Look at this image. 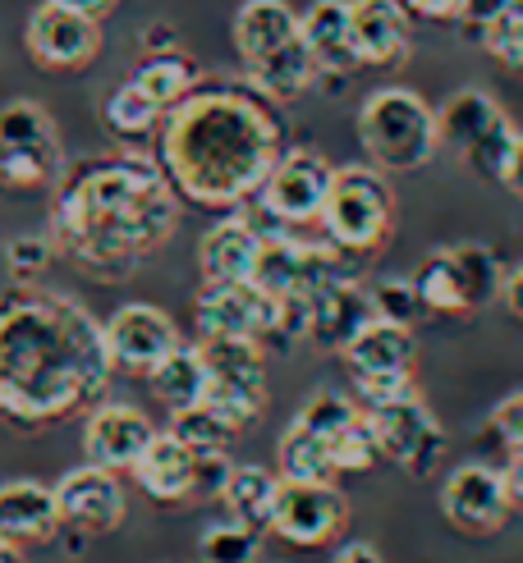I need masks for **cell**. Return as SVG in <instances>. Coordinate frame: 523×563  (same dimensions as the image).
Returning <instances> with one entry per match:
<instances>
[{"mask_svg": "<svg viewBox=\"0 0 523 563\" xmlns=\"http://www.w3.org/2000/svg\"><path fill=\"white\" fill-rule=\"evenodd\" d=\"M179 202L161 161L106 152L65 165L51 202L55 247L101 285H120L179 230Z\"/></svg>", "mask_w": 523, "mask_h": 563, "instance_id": "2", "label": "cell"}, {"mask_svg": "<svg viewBox=\"0 0 523 563\" xmlns=\"http://www.w3.org/2000/svg\"><path fill=\"white\" fill-rule=\"evenodd\" d=\"M230 33L248 82L275 106L298 101L322 78L308 42H303V14H294L285 0H243Z\"/></svg>", "mask_w": 523, "mask_h": 563, "instance_id": "4", "label": "cell"}, {"mask_svg": "<svg viewBox=\"0 0 523 563\" xmlns=\"http://www.w3.org/2000/svg\"><path fill=\"white\" fill-rule=\"evenodd\" d=\"M358 143L385 175H408L440 152L436 110L408 88H377L358 106Z\"/></svg>", "mask_w": 523, "mask_h": 563, "instance_id": "5", "label": "cell"}, {"mask_svg": "<svg viewBox=\"0 0 523 563\" xmlns=\"http://www.w3.org/2000/svg\"><path fill=\"white\" fill-rule=\"evenodd\" d=\"M482 46H487L505 69L523 74V5H514L510 14H501L491 27H482Z\"/></svg>", "mask_w": 523, "mask_h": 563, "instance_id": "37", "label": "cell"}, {"mask_svg": "<svg viewBox=\"0 0 523 563\" xmlns=\"http://www.w3.org/2000/svg\"><path fill=\"white\" fill-rule=\"evenodd\" d=\"M0 563H23L19 545H10V541H0Z\"/></svg>", "mask_w": 523, "mask_h": 563, "instance_id": "49", "label": "cell"}, {"mask_svg": "<svg viewBox=\"0 0 523 563\" xmlns=\"http://www.w3.org/2000/svg\"><path fill=\"white\" fill-rule=\"evenodd\" d=\"M116 376L106 325L69 294L14 279L0 289V421L51 431L92 412Z\"/></svg>", "mask_w": 523, "mask_h": 563, "instance_id": "1", "label": "cell"}, {"mask_svg": "<svg viewBox=\"0 0 523 563\" xmlns=\"http://www.w3.org/2000/svg\"><path fill=\"white\" fill-rule=\"evenodd\" d=\"M330 179H336V165L313 147H285V156L275 161V170L266 175L258 207L275 220V224H317Z\"/></svg>", "mask_w": 523, "mask_h": 563, "instance_id": "16", "label": "cell"}, {"mask_svg": "<svg viewBox=\"0 0 523 563\" xmlns=\"http://www.w3.org/2000/svg\"><path fill=\"white\" fill-rule=\"evenodd\" d=\"M281 302H275L258 279H226V285H203L193 302V325L198 340H275Z\"/></svg>", "mask_w": 523, "mask_h": 563, "instance_id": "12", "label": "cell"}, {"mask_svg": "<svg viewBox=\"0 0 523 563\" xmlns=\"http://www.w3.org/2000/svg\"><path fill=\"white\" fill-rule=\"evenodd\" d=\"M413 289H418L423 307L436 317H473L487 302L501 298L505 266L482 243L436 247L423 257V266L413 271Z\"/></svg>", "mask_w": 523, "mask_h": 563, "instance_id": "7", "label": "cell"}, {"mask_svg": "<svg viewBox=\"0 0 523 563\" xmlns=\"http://www.w3.org/2000/svg\"><path fill=\"white\" fill-rule=\"evenodd\" d=\"M404 394H418V385H413V372H404V376H368V380H353V399L363 404V408L395 404V399H404Z\"/></svg>", "mask_w": 523, "mask_h": 563, "instance_id": "39", "label": "cell"}, {"mask_svg": "<svg viewBox=\"0 0 523 563\" xmlns=\"http://www.w3.org/2000/svg\"><path fill=\"white\" fill-rule=\"evenodd\" d=\"M148 389H152V399L161 408H171V412H184L193 404H203L207 399V362H203V349L198 344H175L148 372Z\"/></svg>", "mask_w": 523, "mask_h": 563, "instance_id": "28", "label": "cell"}, {"mask_svg": "<svg viewBox=\"0 0 523 563\" xmlns=\"http://www.w3.org/2000/svg\"><path fill=\"white\" fill-rule=\"evenodd\" d=\"M55 252H61L55 247V234H23L6 247V266L14 279H37L55 262Z\"/></svg>", "mask_w": 523, "mask_h": 563, "instance_id": "38", "label": "cell"}, {"mask_svg": "<svg viewBox=\"0 0 523 563\" xmlns=\"http://www.w3.org/2000/svg\"><path fill=\"white\" fill-rule=\"evenodd\" d=\"M285 156V120L253 82H198L165 110L156 161L188 207L235 211L262 192Z\"/></svg>", "mask_w": 523, "mask_h": 563, "instance_id": "3", "label": "cell"}, {"mask_svg": "<svg viewBox=\"0 0 523 563\" xmlns=\"http://www.w3.org/2000/svg\"><path fill=\"white\" fill-rule=\"evenodd\" d=\"M106 344H110L116 372L148 376L156 362L179 344V325L156 302H124L120 312L106 321Z\"/></svg>", "mask_w": 523, "mask_h": 563, "instance_id": "18", "label": "cell"}, {"mask_svg": "<svg viewBox=\"0 0 523 563\" xmlns=\"http://www.w3.org/2000/svg\"><path fill=\"white\" fill-rule=\"evenodd\" d=\"M349 380H368V376H404L418 362V340H413V325L372 317L353 340L340 349Z\"/></svg>", "mask_w": 523, "mask_h": 563, "instance_id": "21", "label": "cell"}, {"mask_svg": "<svg viewBox=\"0 0 523 563\" xmlns=\"http://www.w3.org/2000/svg\"><path fill=\"white\" fill-rule=\"evenodd\" d=\"M207 362V408L235 431H248L266 412V353L262 340H198Z\"/></svg>", "mask_w": 523, "mask_h": 563, "instance_id": "10", "label": "cell"}, {"mask_svg": "<svg viewBox=\"0 0 523 563\" xmlns=\"http://www.w3.org/2000/svg\"><path fill=\"white\" fill-rule=\"evenodd\" d=\"M519 5H523V0H519Z\"/></svg>", "mask_w": 523, "mask_h": 563, "instance_id": "50", "label": "cell"}, {"mask_svg": "<svg viewBox=\"0 0 523 563\" xmlns=\"http://www.w3.org/2000/svg\"><path fill=\"white\" fill-rule=\"evenodd\" d=\"M303 42H308L322 74L345 78L353 69H363V55H358V42H353L349 0H313L303 10Z\"/></svg>", "mask_w": 523, "mask_h": 563, "instance_id": "25", "label": "cell"}, {"mask_svg": "<svg viewBox=\"0 0 523 563\" xmlns=\"http://www.w3.org/2000/svg\"><path fill=\"white\" fill-rule=\"evenodd\" d=\"M266 234L253 220L243 216H226L216 220L211 230L198 239V271L203 285H226V279H253L258 257H262Z\"/></svg>", "mask_w": 523, "mask_h": 563, "instance_id": "23", "label": "cell"}, {"mask_svg": "<svg viewBox=\"0 0 523 563\" xmlns=\"http://www.w3.org/2000/svg\"><path fill=\"white\" fill-rule=\"evenodd\" d=\"M101 120H106V129L116 133V137H124V143H143V137H152V133L161 129L165 110L129 78V82H120V88L106 97Z\"/></svg>", "mask_w": 523, "mask_h": 563, "instance_id": "31", "label": "cell"}, {"mask_svg": "<svg viewBox=\"0 0 523 563\" xmlns=\"http://www.w3.org/2000/svg\"><path fill=\"white\" fill-rule=\"evenodd\" d=\"M275 472L285 482H336L340 467H336V449H330L326 435H317L313 427H303L294 417L281 444H275Z\"/></svg>", "mask_w": 523, "mask_h": 563, "instance_id": "29", "label": "cell"}, {"mask_svg": "<svg viewBox=\"0 0 523 563\" xmlns=\"http://www.w3.org/2000/svg\"><path fill=\"white\" fill-rule=\"evenodd\" d=\"M408 19H427V23H459L464 0H400Z\"/></svg>", "mask_w": 523, "mask_h": 563, "instance_id": "42", "label": "cell"}, {"mask_svg": "<svg viewBox=\"0 0 523 563\" xmlns=\"http://www.w3.org/2000/svg\"><path fill=\"white\" fill-rule=\"evenodd\" d=\"M436 124H440V147H450L478 179H495V184L505 179L519 129L482 88L455 92L436 110Z\"/></svg>", "mask_w": 523, "mask_h": 563, "instance_id": "9", "label": "cell"}, {"mask_svg": "<svg viewBox=\"0 0 523 563\" xmlns=\"http://www.w3.org/2000/svg\"><path fill=\"white\" fill-rule=\"evenodd\" d=\"M133 82H138V88H143L161 110H171L175 101H184V97L203 82V69H198V60H193L188 51L165 46V51H148V55H143V65L133 69Z\"/></svg>", "mask_w": 523, "mask_h": 563, "instance_id": "30", "label": "cell"}, {"mask_svg": "<svg viewBox=\"0 0 523 563\" xmlns=\"http://www.w3.org/2000/svg\"><path fill=\"white\" fill-rule=\"evenodd\" d=\"M505 482H510L514 504H523V449H519V454H510V463H505Z\"/></svg>", "mask_w": 523, "mask_h": 563, "instance_id": "46", "label": "cell"}, {"mask_svg": "<svg viewBox=\"0 0 523 563\" xmlns=\"http://www.w3.org/2000/svg\"><path fill=\"white\" fill-rule=\"evenodd\" d=\"M322 234L349 257H372L395 234V188L377 165H340L322 207Z\"/></svg>", "mask_w": 523, "mask_h": 563, "instance_id": "6", "label": "cell"}, {"mask_svg": "<svg viewBox=\"0 0 523 563\" xmlns=\"http://www.w3.org/2000/svg\"><path fill=\"white\" fill-rule=\"evenodd\" d=\"M368 421L381 440V459L404 467L408 476H432L446 459V431H440L436 412L423 404V394H404L395 404L368 408Z\"/></svg>", "mask_w": 523, "mask_h": 563, "instance_id": "11", "label": "cell"}, {"mask_svg": "<svg viewBox=\"0 0 523 563\" xmlns=\"http://www.w3.org/2000/svg\"><path fill=\"white\" fill-rule=\"evenodd\" d=\"M372 317H377L372 289L358 285V275H340L308 298V344L340 353Z\"/></svg>", "mask_w": 523, "mask_h": 563, "instance_id": "20", "label": "cell"}, {"mask_svg": "<svg viewBox=\"0 0 523 563\" xmlns=\"http://www.w3.org/2000/svg\"><path fill=\"white\" fill-rule=\"evenodd\" d=\"M491 431H495V440L510 449V454H519V449H523V389L505 394V399L491 408Z\"/></svg>", "mask_w": 523, "mask_h": 563, "instance_id": "40", "label": "cell"}, {"mask_svg": "<svg viewBox=\"0 0 523 563\" xmlns=\"http://www.w3.org/2000/svg\"><path fill=\"white\" fill-rule=\"evenodd\" d=\"M198 472H203V459L175 431H156L152 444L143 449V459L133 463V482L156 504H179L198 490Z\"/></svg>", "mask_w": 523, "mask_h": 563, "instance_id": "22", "label": "cell"}, {"mask_svg": "<svg viewBox=\"0 0 523 563\" xmlns=\"http://www.w3.org/2000/svg\"><path fill=\"white\" fill-rule=\"evenodd\" d=\"M349 19H353V42H358L363 65H377V69L404 65L408 10L400 0H349Z\"/></svg>", "mask_w": 523, "mask_h": 563, "instance_id": "26", "label": "cell"}, {"mask_svg": "<svg viewBox=\"0 0 523 563\" xmlns=\"http://www.w3.org/2000/svg\"><path fill=\"white\" fill-rule=\"evenodd\" d=\"M349 527V499L336 482H285L275 495L271 514V537L298 545V550H322L330 541H340Z\"/></svg>", "mask_w": 523, "mask_h": 563, "instance_id": "13", "label": "cell"}, {"mask_svg": "<svg viewBox=\"0 0 523 563\" xmlns=\"http://www.w3.org/2000/svg\"><path fill=\"white\" fill-rule=\"evenodd\" d=\"M143 46L148 51H165V46H175V33H171V27H152V33L143 37Z\"/></svg>", "mask_w": 523, "mask_h": 563, "instance_id": "48", "label": "cell"}, {"mask_svg": "<svg viewBox=\"0 0 523 563\" xmlns=\"http://www.w3.org/2000/svg\"><path fill=\"white\" fill-rule=\"evenodd\" d=\"M336 467H340V476H358V472H372L377 463H381V440H377V431H372V421H368V408H363V417L353 421L349 431H340L336 435Z\"/></svg>", "mask_w": 523, "mask_h": 563, "instance_id": "35", "label": "cell"}, {"mask_svg": "<svg viewBox=\"0 0 523 563\" xmlns=\"http://www.w3.org/2000/svg\"><path fill=\"white\" fill-rule=\"evenodd\" d=\"M171 431L193 449L198 459H220L226 449L235 444V427L226 417H220L216 408H207V404H193V408H184V412H171Z\"/></svg>", "mask_w": 523, "mask_h": 563, "instance_id": "32", "label": "cell"}, {"mask_svg": "<svg viewBox=\"0 0 523 563\" xmlns=\"http://www.w3.org/2000/svg\"><path fill=\"white\" fill-rule=\"evenodd\" d=\"M61 504H55V486L42 482H6L0 486V541L10 545H46L61 531Z\"/></svg>", "mask_w": 523, "mask_h": 563, "instance_id": "24", "label": "cell"}, {"mask_svg": "<svg viewBox=\"0 0 523 563\" xmlns=\"http://www.w3.org/2000/svg\"><path fill=\"white\" fill-rule=\"evenodd\" d=\"M23 46L42 69L78 74L101 55V19L69 10V5H61V0H42V5L28 14Z\"/></svg>", "mask_w": 523, "mask_h": 563, "instance_id": "15", "label": "cell"}, {"mask_svg": "<svg viewBox=\"0 0 523 563\" xmlns=\"http://www.w3.org/2000/svg\"><path fill=\"white\" fill-rule=\"evenodd\" d=\"M358 417H363V404H358L353 394H340V389H317L313 399L298 408V421H303V427H313V431L326 435L330 444H336V435L349 431Z\"/></svg>", "mask_w": 523, "mask_h": 563, "instance_id": "34", "label": "cell"}, {"mask_svg": "<svg viewBox=\"0 0 523 563\" xmlns=\"http://www.w3.org/2000/svg\"><path fill=\"white\" fill-rule=\"evenodd\" d=\"M514 5H519V0H464V5H459V23L464 27H478V33H482V27H491L501 14H510Z\"/></svg>", "mask_w": 523, "mask_h": 563, "instance_id": "41", "label": "cell"}, {"mask_svg": "<svg viewBox=\"0 0 523 563\" xmlns=\"http://www.w3.org/2000/svg\"><path fill=\"white\" fill-rule=\"evenodd\" d=\"M65 143L42 101L0 106V192H46L65 175Z\"/></svg>", "mask_w": 523, "mask_h": 563, "instance_id": "8", "label": "cell"}, {"mask_svg": "<svg viewBox=\"0 0 523 563\" xmlns=\"http://www.w3.org/2000/svg\"><path fill=\"white\" fill-rule=\"evenodd\" d=\"M156 427L143 408L133 404H97L83 421V454L97 467H110V472H133V463L143 459V449L152 444Z\"/></svg>", "mask_w": 523, "mask_h": 563, "instance_id": "19", "label": "cell"}, {"mask_svg": "<svg viewBox=\"0 0 523 563\" xmlns=\"http://www.w3.org/2000/svg\"><path fill=\"white\" fill-rule=\"evenodd\" d=\"M198 554H203V563H258L262 531L243 527L235 518L211 522V527H203V537H198Z\"/></svg>", "mask_w": 523, "mask_h": 563, "instance_id": "33", "label": "cell"}, {"mask_svg": "<svg viewBox=\"0 0 523 563\" xmlns=\"http://www.w3.org/2000/svg\"><path fill=\"white\" fill-rule=\"evenodd\" d=\"M275 495H281V472L258 467V463H243L230 467L226 482H220L216 499L226 504V514L243 527H258L271 531V514H275Z\"/></svg>", "mask_w": 523, "mask_h": 563, "instance_id": "27", "label": "cell"}, {"mask_svg": "<svg viewBox=\"0 0 523 563\" xmlns=\"http://www.w3.org/2000/svg\"><path fill=\"white\" fill-rule=\"evenodd\" d=\"M55 504H61V522L78 537H110L129 518V495L120 486V472L83 463L55 482Z\"/></svg>", "mask_w": 523, "mask_h": 563, "instance_id": "17", "label": "cell"}, {"mask_svg": "<svg viewBox=\"0 0 523 563\" xmlns=\"http://www.w3.org/2000/svg\"><path fill=\"white\" fill-rule=\"evenodd\" d=\"M514 197H523V129L514 137V152H510V165H505V179H501Z\"/></svg>", "mask_w": 523, "mask_h": 563, "instance_id": "45", "label": "cell"}, {"mask_svg": "<svg viewBox=\"0 0 523 563\" xmlns=\"http://www.w3.org/2000/svg\"><path fill=\"white\" fill-rule=\"evenodd\" d=\"M61 5H69V10H83V14H92V19H106L110 10L120 5V0H61Z\"/></svg>", "mask_w": 523, "mask_h": 563, "instance_id": "47", "label": "cell"}, {"mask_svg": "<svg viewBox=\"0 0 523 563\" xmlns=\"http://www.w3.org/2000/svg\"><path fill=\"white\" fill-rule=\"evenodd\" d=\"M372 307H377V317L400 321V325H413V321L427 312L418 289H413V275L408 279H381V285H372Z\"/></svg>", "mask_w": 523, "mask_h": 563, "instance_id": "36", "label": "cell"}, {"mask_svg": "<svg viewBox=\"0 0 523 563\" xmlns=\"http://www.w3.org/2000/svg\"><path fill=\"white\" fill-rule=\"evenodd\" d=\"M330 563H385V559L372 541H349V545H340L336 554H330Z\"/></svg>", "mask_w": 523, "mask_h": 563, "instance_id": "43", "label": "cell"}, {"mask_svg": "<svg viewBox=\"0 0 523 563\" xmlns=\"http://www.w3.org/2000/svg\"><path fill=\"white\" fill-rule=\"evenodd\" d=\"M501 302L510 307V317H519V321H523V266H514V271L505 275V289H501Z\"/></svg>", "mask_w": 523, "mask_h": 563, "instance_id": "44", "label": "cell"}, {"mask_svg": "<svg viewBox=\"0 0 523 563\" xmlns=\"http://www.w3.org/2000/svg\"><path fill=\"white\" fill-rule=\"evenodd\" d=\"M514 514V495L505 482V467L464 463L440 482V518L464 537H495L505 531Z\"/></svg>", "mask_w": 523, "mask_h": 563, "instance_id": "14", "label": "cell"}]
</instances>
